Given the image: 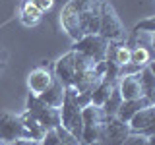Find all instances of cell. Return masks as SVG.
<instances>
[{"label":"cell","mask_w":155,"mask_h":145,"mask_svg":"<svg viewBox=\"0 0 155 145\" xmlns=\"http://www.w3.org/2000/svg\"><path fill=\"white\" fill-rule=\"evenodd\" d=\"M81 145H103V130H105V122L107 116L101 110V106L97 105H87L81 108Z\"/></svg>","instance_id":"cell-1"},{"label":"cell","mask_w":155,"mask_h":145,"mask_svg":"<svg viewBox=\"0 0 155 145\" xmlns=\"http://www.w3.org/2000/svg\"><path fill=\"white\" fill-rule=\"evenodd\" d=\"M109 45L110 43L105 37H101L99 33H87V35L80 37L78 41H74L72 50L80 52V54L91 58L93 62L99 64V62H105L107 54H109Z\"/></svg>","instance_id":"cell-2"},{"label":"cell","mask_w":155,"mask_h":145,"mask_svg":"<svg viewBox=\"0 0 155 145\" xmlns=\"http://www.w3.org/2000/svg\"><path fill=\"white\" fill-rule=\"evenodd\" d=\"M25 110L33 116L35 120H39L45 128H58L60 126V108L47 105L41 97L29 93L27 101H25Z\"/></svg>","instance_id":"cell-3"},{"label":"cell","mask_w":155,"mask_h":145,"mask_svg":"<svg viewBox=\"0 0 155 145\" xmlns=\"http://www.w3.org/2000/svg\"><path fill=\"white\" fill-rule=\"evenodd\" d=\"M60 126L74 139H78V141L81 139V126H84V120H81V106L72 99L68 91H66V97H64V103L60 106Z\"/></svg>","instance_id":"cell-4"},{"label":"cell","mask_w":155,"mask_h":145,"mask_svg":"<svg viewBox=\"0 0 155 145\" xmlns=\"http://www.w3.org/2000/svg\"><path fill=\"white\" fill-rule=\"evenodd\" d=\"M99 33L101 37H105L109 43H120L124 41V25L120 21V18L116 16L114 8L109 2H103V10H101V21H99Z\"/></svg>","instance_id":"cell-5"},{"label":"cell","mask_w":155,"mask_h":145,"mask_svg":"<svg viewBox=\"0 0 155 145\" xmlns=\"http://www.w3.org/2000/svg\"><path fill=\"white\" fill-rule=\"evenodd\" d=\"M105 0H76L78 14L84 35L87 33H97L99 31V21H101V10H103Z\"/></svg>","instance_id":"cell-6"},{"label":"cell","mask_w":155,"mask_h":145,"mask_svg":"<svg viewBox=\"0 0 155 145\" xmlns=\"http://www.w3.org/2000/svg\"><path fill=\"white\" fill-rule=\"evenodd\" d=\"M16 139H29L25 128L19 120V114H14L10 110H0V141L10 143Z\"/></svg>","instance_id":"cell-7"},{"label":"cell","mask_w":155,"mask_h":145,"mask_svg":"<svg viewBox=\"0 0 155 145\" xmlns=\"http://www.w3.org/2000/svg\"><path fill=\"white\" fill-rule=\"evenodd\" d=\"M60 25L64 29V33L72 41H78L80 37H84V29H81L80 14H78L76 0H68L60 10Z\"/></svg>","instance_id":"cell-8"},{"label":"cell","mask_w":155,"mask_h":145,"mask_svg":"<svg viewBox=\"0 0 155 145\" xmlns=\"http://www.w3.org/2000/svg\"><path fill=\"white\" fill-rule=\"evenodd\" d=\"M128 126L132 134L153 135L155 134V105H147L142 110H138L128 120Z\"/></svg>","instance_id":"cell-9"},{"label":"cell","mask_w":155,"mask_h":145,"mask_svg":"<svg viewBox=\"0 0 155 145\" xmlns=\"http://www.w3.org/2000/svg\"><path fill=\"white\" fill-rule=\"evenodd\" d=\"M130 135V126L118 120L116 116H110L105 122L103 130V145H122V141Z\"/></svg>","instance_id":"cell-10"},{"label":"cell","mask_w":155,"mask_h":145,"mask_svg":"<svg viewBox=\"0 0 155 145\" xmlns=\"http://www.w3.org/2000/svg\"><path fill=\"white\" fill-rule=\"evenodd\" d=\"M52 79H54V76H52V72L48 70L47 64H41V66L33 68V70L29 72V76H27V89H29V93L39 97L41 93H45V89L52 83Z\"/></svg>","instance_id":"cell-11"},{"label":"cell","mask_w":155,"mask_h":145,"mask_svg":"<svg viewBox=\"0 0 155 145\" xmlns=\"http://www.w3.org/2000/svg\"><path fill=\"white\" fill-rule=\"evenodd\" d=\"M52 76H54L64 87H72V83H74V76H76L74 50L66 52L64 56H60L54 62V72H52Z\"/></svg>","instance_id":"cell-12"},{"label":"cell","mask_w":155,"mask_h":145,"mask_svg":"<svg viewBox=\"0 0 155 145\" xmlns=\"http://www.w3.org/2000/svg\"><path fill=\"white\" fill-rule=\"evenodd\" d=\"M116 87H118V91H120L122 101H132V99H140V97H143L142 83H140V72H138V74H128V76L118 77Z\"/></svg>","instance_id":"cell-13"},{"label":"cell","mask_w":155,"mask_h":145,"mask_svg":"<svg viewBox=\"0 0 155 145\" xmlns=\"http://www.w3.org/2000/svg\"><path fill=\"white\" fill-rule=\"evenodd\" d=\"M147 105H155V103H151L147 97H140V99H132V101H122V105L116 110V118L128 124V120L132 118L138 110H142L143 106H147Z\"/></svg>","instance_id":"cell-14"},{"label":"cell","mask_w":155,"mask_h":145,"mask_svg":"<svg viewBox=\"0 0 155 145\" xmlns=\"http://www.w3.org/2000/svg\"><path fill=\"white\" fill-rule=\"evenodd\" d=\"M39 97H41L47 105L54 106V108H60L62 103H64V97H66V87L54 77V79H52V83L45 89V93H41Z\"/></svg>","instance_id":"cell-15"},{"label":"cell","mask_w":155,"mask_h":145,"mask_svg":"<svg viewBox=\"0 0 155 145\" xmlns=\"http://www.w3.org/2000/svg\"><path fill=\"white\" fill-rule=\"evenodd\" d=\"M19 120H21V124H23V128H25L29 139H33V141H41V137H43V135H45V132H47L45 126L39 122V120L33 118V116L29 114L27 110H23V112L19 114Z\"/></svg>","instance_id":"cell-16"},{"label":"cell","mask_w":155,"mask_h":145,"mask_svg":"<svg viewBox=\"0 0 155 145\" xmlns=\"http://www.w3.org/2000/svg\"><path fill=\"white\" fill-rule=\"evenodd\" d=\"M140 83H142L143 97H147L151 103H155V74H153V64L151 62L140 70Z\"/></svg>","instance_id":"cell-17"},{"label":"cell","mask_w":155,"mask_h":145,"mask_svg":"<svg viewBox=\"0 0 155 145\" xmlns=\"http://www.w3.org/2000/svg\"><path fill=\"white\" fill-rule=\"evenodd\" d=\"M41 18H43V12H39L29 0H25L21 4V8H19V21L25 27H35L41 21Z\"/></svg>","instance_id":"cell-18"},{"label":"cell","mask_w":155,"mask_h":145,"mask_svg":"<svg viewBox=\"0 0 155 145\" xmlns=\"http://www.w3.org/2000/svg\"><path fill=\"white\" fill-rule=\"evenodd\" d=\"M130 47V45H128ZM149 62H151V50H149L147 47L143 45H134L130 47V64L138 66L140 70H142L143 66H147Z\"/></svg>","instance_id":"cell-19"},{"label":"cell","mask_w":155,"mask_h":145,"mask_svg":"<svg viewBox=\"0 0 155 145\" xmlns=\"http://www.w3.org/2000/svg\"><path fill=\"white\" fill-rule=\"evenodd\" d=\"M114 85L116 83H110V81H107V79H101L99 83H97V87L91 91V105L103 106V103L109 99V95H110V91H113Z\"/></svg>","instance_id":"cell-20"},{"label":"cell","mask_w":155,"mask_h":145,"mask_svg":"<svg viewBox=\"0 0 155 145\" xmlns=\"http://www.w3.org/2000/svg\"><path fill=\"white\" fill-rule=\"evenodd\" d=\"M122 105V97H120V91H118V87H113V91H110V95H109V99L103 103V106H101V110L105 112L107 118H110V116H116V110H118V106Z\"/></svg>","instance_id":"cell-21"},{"label":"cell","mask_w":155,"mask_h":145,"mask_svg":"<svg viewBox=\"0 0 155 145\" xmlns=\"http://www.w3.org/2000/svg\"><path fill=\"white\" fill-rule=\"evenodd\" d=\"M155 31V18L153 16H149V18H145L142 19V21H138L134 25V35H140V33H147V35H151V33Z\"/></svg>","instance_id":"cell-22"},{"label":"cell","mask_w":155,"mask_h":145,"mask_svg":"<svg viewBox=\"0 0 155 145\" xmlns=\"http://www.w3.org/2000/svg\"><path fill=\"white\" fill-rule=\"evenodd\" d=\"M39 145H60V135H58V130L56 128H48L45 135L41 137Z\"/></svg>","instance_id":"cell-23"},{"label":"cell","mask_w":155,"mask_h":145,"mask_svg":"<svg viewBox=\"0 0 155 145\" xmlns=\"http://www.w3.org/2000/svg\"><path fill=\"white\" fill-rule=\"evenodd\" d=\"M122 145H147V135H142V134H132L122 141Z\"/></svg>","instance_id":"cell-24"},{"label":"cell","mask_w":155,"mask_h":145,"mask_svg":"<svg viewBox=\"0 0 155 145\" xmlns=\"http://www.w3.org/2000/svg\"><path fill=\"white\" fill-rule=\"evenodd\" d=\"M29 2H31L33 6L39 10V12H43V14L48 12V10H52V6L56 4L54 0H29Z\"/></svg>","instance_id":"cell-25"},{"label":"cell","mask_w":155,"mask_h":145,"mask_svg":"<svg viewBox=\"0 0 155 145\" xmlns=\"http://www.w3.org/2000/svg\"><path fill=\"white\" fill-rule=\"evenodd\" d=\"M6 66H8V52L4 48H0V74L6 70Z\"/></svg>","instance_id":"cell-26"},{"label":"cell","mask_w":155,"mask_h":145,"mask_svg":"<svg viewBox=\"0 0 155 145\" xmlns=\"http://www.w3.org/2000/svg\"><path fill=\"white\" fill-rule=\"evenodd\" d=\"M6 145H39V141H33V139H16V141H10Z\"/></svg>","instance_id":"cell-27"},{"label":"cell","mask_w":155,"mask_h":145,"mask_svg":"<svg viewBox=\"0 0 155 145\" xmlns=\"http://www.w3.org/2000/svg\"><path fill=\"white\" fill-rule=\"evenodd\" d=\"M54 2H68V0H54Z\"/></svg>","instance_id":"cell-28"},{"label":"cell","mask_w":155,"mask_h":145,"mask_svg":"<svg viewBox=\"0 0 155 145\" xmlns=\"http://www.w3.org/2000/svg\"><path fill=\"white\" fill-rule=\"evenodd\" d=\"M0 145H6V143H4V141H0Z\"/></svg>","instance_id":"cell-29"}]
</instances>
